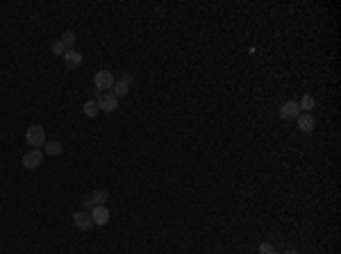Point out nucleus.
Masks as SVG:
<instances>
[{
	"instance_id": "1",
	"label": "nucleus",
	"mask_w": 341,
	"mask_h": 254,
	"mask_svg": "<svg viewBox=\"0 0 341 254\" xmlns=\"http://www.w3.org/2000/svg\"><path fill=\"white\" fill-rule=\"evenodd\" d=\"M25 141L27 145H32V150H39L41 145H46V129L41 125H30L25 132Z\"/></svg>"
},
{
	"instance_id": "2",
	"label": "nucleus",
	"mask_w": 341,
	"mask_h": 254,
	"mask_svg": "<svg viewBox=\"0 0 341 254\" xmlns=\"http://www.w3.org/2000/svg\"><path fill=\"white\" fill-rule=\"evenodd\" d=\"M114 82H116V77H114V73H109V71H98L96 75H93V87L98 89L100 93H107V91H112V87H114Z\"/></svg>"
},
{
	"instance_id": "3",
	"label": "nucleus",
	"mask_w": 341,
	"mask_h": 254,
	"mask_svg": "<svg viewBox=\"0 0 341 254\" xmlns=\"http://www.w3.org/2000/svg\"><path fill=\"white\" fill-rule=\"evenodd\" d=\"M130 84H132V75L130 73H123V75L119 77V80L114 82V87H112V93L116 98H123V96H128V91H130Z\"/></svg>"
},
{
	"instance_id": "4",
	"label": "nucleus",
	"mask_w": 341,
	"mask_h": 254,
	"mask_svg": "<svg viewBox=\"0 0 341 254\" xmlns=\"http://www.w3.org/2000/svg\"><path fill=\"white\" fill-rule=\"evenodd\" d=\"M278 114H280V118H282V121H294V118H298L300 114V107H298V102H294V100H287L282 105V107L278 109Z\"/></svg>"
},
{
	"instance_id": "5",
	"label": "nucleus",
	"mask_w": 341,
	"mask_h": 254,
	"mask_svg": "<svg viewBox=\"0 0 341 254\" xmlns=\"http://www.w3.org/2000/svg\"><path fill=\"white\" fill-rule=\"evenodd\" d=\"M73 225H75L80 232H89V229L93 227L91 214H89V211H82V209H80V211H75V214H73Z\"/></svg>"
},
{
	"instance_id": "6",
	"label": "nucleus",
	"mask_w": 341,
	"mask_h": 254,
	"mask_svg": "<svg viewBox=\"0 0 341 254\" xmlns=\"http://www.w3.org/2000/svg\"><path fill=\"white\" fill-rule=\"evenodd\" d=\"M98 107H100V112H114V109H119V98L114 96L112 91H107V93H103V96L98 98Z\"/></svg>"
},
{
	"instance_id": "7",
	"label": "nucleus",
	"mask_w": 341,
	"mask_h": 254,
	"mask_svg": "<svg viewBox=\"0 0 341 254\" xmlns=\"http://www.w3.org/2000/svg\"><path fill=\"white\" fill-rule=\"evenodd\" d=\"M43 163V152L41 150H30V152L23 154V166L27 168V170H34V168H39Z\"/></svg>"
},
{
	"instance_id": "8",
	"label": "nucleus",
	"mask_w": 341,
	"mask_h": 254,
	"mask_svg": "<svg viewBox=\"0 0 341 254\" xmlns=\"http://www.w3.org/2000/svg\"><path fill=\"white\" fill-rule=\"evenodd\" d=\"M91 218H93V225H98V227H103V225L109 223V209L105 207H93L91 209Z\"/></svg>"
},
{
	"instance_id": "9",
	"label": "nucleus",
	"mask_w": 341,
	"mask_h": 254,
	"mask_svg": "<svg viewBox=\"0 0 341 254\" xmlns=\"http://www.w3.org/2000/svg\"><path fill=\"white\" fill-rule=\"evenodd\" d=\"M296 121H298V129H300V132H305V134L314 132V125H316V123H314V116H312V114H300Z\"/></svg>"
},
{
	"instance_id": "10",
	"label": "nucleus",
	"mask_w": 341,
	"mask_h": 254,
	"mask_svg": "<svg viewBox=\"0 0 341 254\" xmlns=\"http://www.w3.org/2000/svg\"><path fill=\"white\" fill-rule=\"evenodd\" d=\"M64 64H66V68L82 66V55H80L78 50H66V55H64Z\"/></svg>"
},
{
	"instance_id": "11",
	"label": "nucleus",
	"mask_w": 341,
	"mask_h": 254,
	"mask_svg": "<svg viewBox=\"0 0 341 254\" xmlns=\"http://www.w3.org/2000/svg\"><path fill=\"white\" fill-rule=\"evenodd\" d=\"M89 198H91L93 207H103V204L109 200V193L105 191V188H96V191H91V195H89Z\"/></svg>"
},
{
	"instance_id": "12",
	"label": "nucleus",
	"mask_w": 341,
	"mask_h": 254,
	"mask_svg": "<svg viewBox=\"0 0 341 254\" xmlns=\"http://www.w3.org/2000/svg\"><path fill=\"white\" fill-rule=\"evenodd\" d=\"M82 112H84V116H89V118L98 116V112H100L98 102H96V100H87V102H84V107H82Z\"/></svg>"
},
{
	"instance_id": "13",
	"label": "nucleus",
	"mask_w": 341,
	"mask_h": 254,
	"mask_svg": "<svg viewBox=\"0 0 341 254\" xmlns=\"http://www.w3.org/2000/svg\"><path fill=\"white\" fill-rule=\"evenodd\" d=\"M75 39H78V36H75V32H73V30H66V32L62 34V39H59V41L64 43V48H66V50H73V46H75Z\"/></svg>"
},
{
	"instance_id": "14",
	"label": "nucleus",
	"mask_w": 341,
	"mask_h": 254,
	"mask_svg": "<svg viewBox=\"0 0 341 254\" xmlns=\"http://www.w3.org/2000/svg\"><path fill=\"white\" fill-rule=\"evenodd\" d=\"M64 152V145L59 141H50L46 145V154H50V157H57V154H62Z\"/></svg>"
},
{
	"instance_id": "15",
	"label": "nucleus",
	"mask_w": 341,
	"mask_h": 254,
	"mask_svg": "<svg viewBox=\"0 0 341 254\" xmlns=\"http://www.w3.org/2000/svg\"><path fill=\"white\" fill-rule=\"evenodd\" d=\"M298 107H300V112H303V114H310V109L314 107V98H312L310 93H305V96H303V100L298 102Z\"/></svg>"
},
{
	"instance_id": "16",
	"label": "nucleus",
	"mask_w": 341,
	"mask_h": 254,
	"mask_svg": "<svg viewBox=\"0 0 341 254\" xmlns=\"http://www.w3.org/2000/svg\"><path fill=\"white\" fill-rule=\"evenodd\" d=\"M50 50H52V55H57V57H64V55H66V48H64L62 41H52Z\"/></svg>"
},
{
	"instance_id": "17",
	"label": "nucleus",
	"mask_w": 341,
	"mask_h": 254,
	"mask_svg": "<svg viewBox=\"0 0 341 254\" xmlns=\"http://www.w3.org/2000/svg\"><path fill=\"white\" fill-rule=\"evenodd\" d=\"M257 252H259V254H275V245L269 243V241H264V243H259Z\"/></svg>"
},
{
	"instance_id": "18",
	"label": "nucleus",
	"mask_w": 341,
	"mask_h": 254,
	"mask_svg": "<svg viewBox=\"0 0 341 254\" xmlns=\"http://www.w3.org/2000/svg\"><path fill=\"white\" fill-rule=\"evenodd\" d=\"M80 202H82V211H89V214H91V209H93L91 198H89V195H84V198L80 200Z\"/></svg>"
},
{
	"instance_id": "19",
	"label": "nucleus",
	"mask_w": 341,
	"mask_h": 254,
	"mask_svg": "<svg viewBox=\"0 0 341 254\" xmlns=\"http://www.w3.org/2000/svg\"><path fill=\"white\" fill-rule=\"evenodd\" d=\"M284 254H300V252H298V250H287Z\"/></svg>"
}]
</instances>
